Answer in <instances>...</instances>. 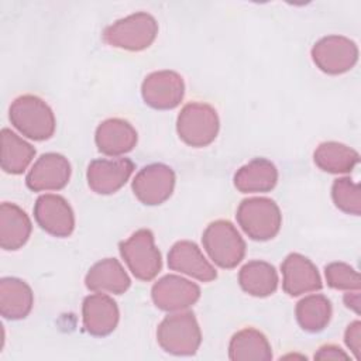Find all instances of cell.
Here are the masks:
<instances>
[{
  "mask_svg": "<svg viewBox=\"0 0 361 361\" xmlns=\"http://www.w3.org/2000/svg\"><path fill=\"white\" fill-rule=\"evenodd\" d=\"M11 124L25 137L44 141L55 131V117L51 107L38 96L24 94L10 106Z\"/></svg>",
  "mask_w": 361,
  "mask_h": 361,
  "instance_id": "obj_1",
  "label": "cell"
},
{
  "mask_svg": "<svg viewBox=\"0 0 361 361\" xmlns=\"http://www.w3.org/2000/svg\"><path fill=\"white\" fill-rule=\"evenodd\" d=\"M94 141L100 152L110 157H118L135 147L137 131L126 120L109 118L97 127Z\"/></svg>",
  "mask_w": 361,
  "mask_h": 361,
  "instance_id": "obj_18",
  "label": "cell"
},
{
  "mask_svg": "<svg viewBox=\"0 0 361 361\" xmlns=\"http://www.w3.org/2000/svg\"><path fill=\"white\" fill-rule=\"evenodd\" d=\"M278 180L275 165L265 158H255L243 165L234 175V186L243 193L269 192Z\"/></svg>",
  "mask_w": 361,
  "mask_h": 361,
  "instance_id": "obj_21",
  "label": "cell"
},
{
  "mask_svg": "<svg viewBox=\"0 0 361 361\" xmlns=\"http://www.w3.org/2000/svg\"><path fill=\"white\" fill-rule=\"evenodd\" d=\"M331 197L334 204L344 213L360 216L361 213V193L360 186L350 178H340L334 180L331 188Z\"/></svg>",
  "mask_w": 361,
  "mask_h": 361,
  "instance_id": "obj_28",
  "label": "cell"
},
{
  "mask_svg": "<svg viewBox=\"0 0 361 361\" xmlns=\"http://www.w3.org/2000/svg\"><path fill=\"white\" fill-rule=\"evenodd\" d=\"M38 226L55 237H68L75 228V216L68 202L58 195H42L34 206Z\"/></svg>",
  "mask_w": 361,
  "mask_h": 361,
  "instance_id": "obj_12",
  "label": "cell"
},
{
  "mask_svg": "<svg viewBox=\"0 0 361 361\" xmlns=\"http://www.w3.org/2000/svg\"><path fill=\"white\" fill-rule=\"evenodd\" d=\"M35 155V149L8 128L1 130V168L11 175L23 173Z\"/></svg>",
  "mask_w": 361,
  "mask_h": 361,
  "instance_id": "obj_25",
  "label": "cell"
},
{
  "mask_svg": "<svg viewBox=\"0 0 361 361\" xmlns=\"http://www.w3.org/2000/svg\"><path fill=\"white\" fill-rule=\"evenodd\" d=\"M34 303L31 288L18 278H3L0 281V313L10 320L28 316Z\"/></svg>",
  "mask_w": 361,
  "mask_h": 361,
  "instance_id": "obj_22",
  "label": "cell"
},
{
  "mask_svg": "<svg viewBox=\"0 0 361 361\" xmlns=\"http://www.w3.org/2000/svg\"><path fill=\"white\" fill-rule=\"evenodd\" d=\"M327 285L340 290H358L360 275L358 272L344 262H331L324 268Z\"/></svg>",
  "mask_w": 361,
  "mask_h": 361,
  "instance_id": "obj_29",
  "label": "cell"
},
{
  "mask_svg": "<svg viewBox=\"0 0 361 361\" xmlns=\"http://www.w3.org/2000/svg\"><path fill=\"white\" fill-rule=\"evenodd\" d=\"M31 234V220L23 209L13 203L0 206V245L14 251L23 247Z\"/></svg>",
  "mask_w": 361,
  "mask_h": 361,
  "instance_id": "obj_20",
  "label": "cell"
},
{
  "mask_svg": "<svg viewBox=\"0 0 361 361\" xmlns=\"http://www.w3.org/2000/svg\"><path fill=\"white\" fill-rule=\"evenodd\" d=\"M159 345L169 354L192 355L202 343V333L192 312L166 316L157 330Z\"/></svg>",
  "mask_w": 361,
  "mask_h": 361,
  "instance_id": "obj_2",
  "label": "cell"
},
{
  "mask_svg": "<svg viewBox=\"0 0 361 361\" xmlns=\"http://www.w3.org/2000/svg\"><path fill=\"white\" fill-rule=\"evenodd\" d=\"M134 171L128 158L94 159L89 164L86 178L90 189L99 195H111L126 185Z\"/></svg>",
  "mask_w": 361,
  "mask_h": 361,
  "instance_id": "obj_13",
  "label": "cell"
},
{
  "mask_svg": "<svg viewBox=\"0 0 361 361\" xmlns=\"http://www.w3.org/2000/svg\"><path fill=\"white\" fill-rule=\"evenodd\" d=\"M344 303H345V306L347 307H350V309H353L355 313H358L360 312V293H358V290H355V292H353V293H345V296H344Z\"/></svg>",
  "mask_w": 361,
  "mask_h": 361,
  "instance_id": "obj_32",
  "label": "cell"
},
{
  "mask_svg": "<svg viewBox=\"0 0 361 361\" xmlns=\"http://www.w3.org/2000/svg\"><path fill=\"white\" fill-rule=\"evenodd\" d=\"M86 288L93 292H109L121 295L130 288V278L116 258H106L96 262L85 278Z\"/></svg>",
  "mask_w": 361,
  "mask_h": 361,
  "instance_id": "obj_19",
  "label": "cell"
},
{
  "mask_svg": "<svg viewBox=\"0 0 361 361\" xmlns=\"http://www.w3.org/2000/svg\"><path fill=\"white\" fill-rule=\"evenodd\" d=\"M237 221L244 233L258 241L274 238L282 223L278 204L268 197H251L240 203L237 209Z\"/></svg>",
  "mask_w": 361,
  "mask_h": 361,
  "instance_id": "obj_3",
  "label": "cell"
},
{
  "mask_svg": "<svg viewBox=\"0 0 361 361\" xmlns=\"http://www.w3.org/2000/svg\"><path fill=\"white\" fill-rule=\"evenodd\" d=\"M344 341H345L347 347L351 350V353L354 354V357L358 360L360 358V348H361V323L358 320L353 322L347 327Z\"/></svg>",
  "mask_w": 361,
  "mask_h": 361,
  "instance_id": "obj_30",
  "label": "cell"
},
{
  "mask_svg": "<svg viewBox=\"0 0 361 361\" xmlns=\"http://www.w3.org/2000/svg\"><path fill=\"white\" fill-rule=\"evenodd\" d=\"M71 176V165L68 159L55 152L41 155L30 169L25 183L34 192L62 189Z\"/></svg>",
  "mask_w": 361,
  "mask_h": 361,
  "instance_id": "obj_14",
  "label": "cell"
},
{
  "mask_svg": "<svg viewBox=\"0 0 361 361\" xmlns=\"http://www.w3.org/2000/svg\"><path fill=\"white\" fill-rule=\"evenodd\" d=\"M173 186L175 173L164 164L144 166L133 180V192L135 197L147 206L164 203L172 195Z\"/></svg>",
  "mask_w": 361,
  "mask_h": 361,
  "instance_id": "obj_9",
  "label": "cell"
},
{
  "mask_svg": "<svg viewBox=\"0 0 361 361\" xmlns=\"http://www.w3.org/2000/svg\"><path fill=\"white\" fill-rule=\"evenodd\" d=\"M331 317V305L324 295H309L296 305V319L306 331L323 330Z\"/></svg>",
  "mask_w": 361,
  "mask_h": 361,
  "instance_id": "obj_27",
  "label": "cell"
},
{
  "mask_svg": "<svg viewBox=\"0 0 361 361\" xmlns=\"http://www.w3.org/2000/svg\"><path fill=\"white\" fill-rule=\"evenodd\" d=\"M168 267L202 282H210L217 276L213 265L192 241H178L172 245L168 252Z\"/></svg>",
  "mask_w": 361,
  "mask_h": 361,
  "instance_id": "obj_16",
  "label": "cell"
},
{
  "mask_svg": "<svg viewBox=\"0 0 361 361\" xmlns=\"http://www.w3.org/2000/svg\"><path fill=\"white\" fill-rule=\"evenodd\" d=\"M157 32L158 24L151 14L134 13L109 25L103 32V39L116 48L142 51L154 42Z\"/></svg>",
  "mask_w": 361,
  "mask_h": 361,
  "instance_id": "obj_4",
  "label": "cell"
},
{
  "mask_svg": "<svg viewBox=\"0 0 361 361\" xmlns=\"http://www.w3.org/2000/svg\"><path fill=\"white\" fill-rule=\"evenodd\" d=\"M144 102L158 110L175 109L183 99L185 83L173 71H158L148 75L141 86Z\"/></svg>",
  "mask_w": 361,
  "mask_h": 361,
  "instance_id": "obj_10",
  "label": "cell"
},
{
  "mask_svg": "<svg viewBox=\"0 0 361 361\" xmlns=\"http://www.w3.org/2000/svg\"><path fill=\"white\" fill-rule=\"evenodd\" d=\"M312 59L324 73L340 75L355 65L358 48L350 38L329 35L314 44L312 48Z\"/></svg>",
  "mask_w": 361,
  "mask_h": 361,
  "instance_id": "obj_8",
  "label": "cell"
},
{
  "mask_svg": "<svg viewBox=\"0 0 361 361\" xmlns=\"http://www.w3.org/2000/svg\"><path fill=\"white\" fill-rule=\"evenodd\" d=\"M202 241L210 259L220 268H234L244 258L245 243L237 228L227 220L210 223Z\"/></svg>",
  "mask_w": 361,
  "mask_h": 361,
  "instance_id": "obj_5",
  "label": "cell"
},
{
  "mask_svg": "<svg viewBox=\"0 0 361 361\" xmlns=\"http://www.w3.org/2000/svg\"><path fill=\"white\" fill-rule=\"evenodd\" d=\"M360 155L353 148L329 141L322 142L314 151V164L324 172L347 173L358 164Z\"/></svg>",
  "mask_w": 361,
  "mask_h": 361,
  "instance_id": "obj_26",
  "label": "cell"
},
{
  "mask_svg": "<svg viewBox=\"0 0 361 361\" xmlns=\"http://www.w3.org/2000/svg\"><path fill=\"white\" fill-rule=\"evenodd\" d=\"M316 360H347L348 354H345L340 347L329 344L319 348V351L314 354Z\"/></svg>",
  "mask_w": 361,
  "mask_h": 361,
  "instance_id": "obj_31",
  "label": "cell"
},
{
  "mask_svg": "<svg viewBox=\"0 0 361 361\" xmlns=\"http://www.w3.org/2000/svg\"><path fill=\"white\" fill-rule=\"evenodd\" d=\"M120 254L128 265L133 275L140 281H151L161 271V254L154 243V235L149 230L141 228L131 234L126 241H121Z\"/></svg>",
  "mask_w": 361,
  "mask_h": 361,
  "instance_id": "obj_6",
  "label": "cell"
},
{
  "mask_svg": "<svg viewBox=\"0 0 361 361\" xmlns=\"http://www.w3.org/2000/svg\"><path fill=\"white\" fill-rule=\"evenodd\" d=\"M238 282L244 292L257 298H265L276 290L278 274L265 261H250L240 269Z\"/></svg>",
  "mask_w": 361,
  "mask_h": 361,
  "instance_id": "obj_24",
  "label": "cell"
},
{
  "mask_svg": "<svg viewBox=\"0 0 361 361\" xmlns=\"http://www.w3.org/2000/svg\"><path fill=\"white\" fill-rule=\"evenodd\" d=\"M228 357L233 361H269L272 351L267 337L261 331L248 327L233 336Z\"/></svg>",
  "mask_w": 361,
  "mask_h": 361,
  "instance_id": "obj_23",
  "label": "cell"
},
{
  "mask_svg": "<svg viewBox=\"0 0 361 361\" xmlns=\"http://www.w3.org/2000/svg\"><path fill=\"white\" fill-rule=\"evenodd\" d=\"M83 327L92 336H107L118 323L117 303L104 293L89 295L82 306Z\"/></svg>",
  "mask_w": 361,
  "mask_h": 361,
  "instance_id": "obj_17",
  "label": "cell"
},
{
  "mask_svg": "<svg viewBox=\"0 0 361 361\" xmlns=\"http://www.w3.org/2000/svg\"><path fill=\"white\" fill-rule=\"evenodd\" d=\"M151 296L157 307L166 312H180L197 302L200 288L182 276L165 275L154 283Z\"/></svg>",
  "mask_w": 361,
  "mask_h": 361,
  "instance_id": "obj_11",
  "label": "cell"
},
{
  "mask_svg": "<svg viewBox=\"0 0 361 361\" xmlns=\"http://www.w3.org/2000/svg\"><path fill=\"white\" fill-rule=\"evenodd\" d=\"M281 269L283 275L282 288L290 296H299L322 288V279L317 268L309 258L298 252L289 254L283 259Z\"/></svg>",
  "mask_w": 361,
  "mask_h": 361,
  "instance_id": "obj_15",
  "label": "cell"
},
{
  "mask_svg": "<svg viewBox=\"0 0 361 361\" xmlns=\"http://www.w3.org/2000/svg\"><path fill=\"white\" fill-rule=\"evenodd\" d=\"M176 130L183 142L190 147H206L214 141L219 133L216 110L206 103L186 104L176 121Z\"/></svg>",
  "mask_w": 361,
  "mask_h": 361,
  "instance_id": "obj_7",
  "label": "cell"
}]
</instances>
